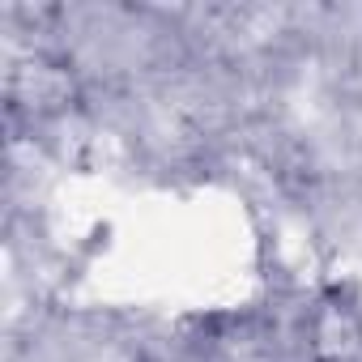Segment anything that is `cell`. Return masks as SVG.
<instances>
[{
    "label": "cell",
    "instance_id": "obj_2",
    "mask_svg": "<svg viewBox=\"0 0 362 362\" xmlns=\"http://www.w3.org/2000/svg\"><path fill=\"white\" fill-rule=\"evenodd\" d=\"M30 69H35V81H39V77H60V69H47V64H30ZM35 81H30V86H35ZM35 98H47L43 86H39V90H13V107H26L30 115H35V107H39Z\"/></svg>",
    "mask_w": 362,
    "mask_h": 362
},
{
    "label": "cell",
    "instance_id": "obj_1",
    "mask_svg": "<svg viewBox=\"0 0 362 362\" xmlns=\"http://www.w3.org/2000/svg\"><path fill=\"white\" fill-rule=\"evenodd\" d=\"M307 362H362V298L354 286H324L303 320Z\"/></svg>",
    "mask_w": 362,
    "mask_h": 362
}]
</instances>
